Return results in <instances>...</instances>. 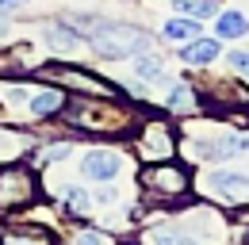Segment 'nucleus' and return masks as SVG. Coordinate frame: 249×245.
<instances>
[{
	"label": "nucleus",
	"instance_id": "4",
	"mask_svg": "<svg viewBox=\"0 0 249 245\" xmlns=\"http://www.w3.org/2000/svg\"><path fill=\"white\" fill-rule=\"evenodd\" d=\"M81 173L92 176V180H111V176L119 173V153H111V150H89V153H85V161H81Z\"/></svg>",
	"mask_w": 249,
	"mask_h": 245
},
{
	"label": "nucleus",
	"instance_id": "10",
	"mask_svg": "<svg viewBox=\"0 0 249 245\" xmlns=\"http://www.w3.org/2000/svg\"><path fill=\"white\" fill-rule=\"evenodd\" d=\"M0 245H50L46 230H8L0 234Z\"/></svg>",
	"mask_w": 249,
	"mask_h": 245
},
{
	"label": "nucleus",
	"instance_id": "3",
	"mask_svg": "<svg viewBox=\"0 0 249 245\" xmlns=\"http://www.w3.org/2000/svg\"><path fill=\"white\" fill-rule=\"evenodd\" d=\"M142 180L150 184L154 192H161V195H177V192H184V169H177V165H154V169H146L142 173Z\"/></svg>",
	"mask_w": 249,
	"mask_h": 245
},
{
	"label": "nucleus",
	"instance_id": "15",
	"mask_svg": "<svg viewBox=\"0 0 249 245\" xmlns=\"http://www.w3.org/2000/svg\"><path fill=\"white\" fill-rule=\"evenodd\" d=\"M134 73H138L142 81H150V85H157V81H161V58H150V54H142V58H134Z\"/></svg>",
	"mask_w": 249,
	"mask_h": 245
},
{
	"label": "nucleus",
	"instance_id": "5",
	"mask_svg": "<svg viewBox=\"0 0 249 245\" xmlns=\"http://www.w3.org/2000/svg\"><path fill=\"white\" fill-rule=\"evenodd\" d=\"M211 188L226 203H246L249 199V176H238V173H215L211 176Z\"/></svg>",
	"mask_w": 249,
	"mask_h": 245
},
{
	"label": "nucleus",
	"instance_id": "21",
	"mask_svg": "<svg viewBox=\"0 0 249 245\" xmlns=\"http://www.w3.org/2000/svg\"><path fill=\"white\" fill-rule=\"evenodd\" d=\"M73 245H104V238L92 234V230H85V234H77V242H73Z\"/></svg>",
	"mask_w": 249,
	"mask_h": 245
},
{
	"label": "nucleus",
	"instance_id": "8",
	"mask_svg": "<svg viewBox=\"0 0 249 245\" xmlns=\"http://www.w3.org/2000/svg\"><path fill=\"white\" fill-rule=\"evenodd\" d=\"M207 157H234V153H249V138L246 134H226V138H218L215 146H207Z\"/></svg>",
	"mask_w": 249,
	"mask_h": 245
},
{
	"label": "nucleus",
	"instance_id": "9",
	"mask_svg": "<svg viewBox=\"0 0 249 245\" xmlns=\"http://www.w3.org/2000/svg\"><path fill=\"white\" fill-rule=\"evenodd\" d=\"M215 31H218V38H242V35L249 31V23H246L242 12H222L218 23H215Z\"/></svg>",
	"mask_w": 249,
	"mask_h": 245
},
{
	"label": "nucleus",
	"instance_id": "14",
	"mask_svg": "<svg viewBox=\"0 0 249 245\" xmlns=\"http://www.w3.org/2000/svg\"><path fill=\"white\" fill-rule=\"evenodd\" d=\"M192 107H196L192 85H173V92H169V111H192Z\"/></svg>",
	"mask_w": 249,
	"mask_h": 245
},
{
	"label": "nucleus",
	"instance_id": "20",
	"mask_svg": "<svg viewBox=\"0 0 249 245\" xmlns=\"http://www.w3.org/2000/svg\"><path fill=\"white\" fill-rule=\"evenodd\" d=\"M230 65H234V69L249 81V54H246V50H234V54H230Z\"/></svg>",
	"mask_w": 249,
	"mask_h": 245
},
{
	"label": "nucleus",
	"instance_id": "19",
	"mask_svg": "<svg viewBox=\"0 0 249 245\" xmlns=\"http://www.w3.org/2000/svg\"><path fill=\"white\" fill-rule=\"evenodd\" d=\"M65 199H69V207H73V211H81V214L92 211V195H89L85 188H65Z\"/></svg>",
	"mask_w": 249,
	"mask_h": 245
},
{
	"label": "nucleus",
	"instance_id": "2",
	"mask_svg": "<svg viewBox=\"0 0 249 245\" xmlns=\"http://www.w3.org/2000/svg\"><path fill=\"white\" fill-rule=\"evenodd\" d=\"M35 199V176L27 165H4L0 169V211L23 207Z\"/></svg>",
	"mask_w": 249,
	"mask_h": 245
},
{
	"label": "nucleus",
	"instance_id": "1",
	"mask_svg": "<svg viewBox=\"0 0 249 245\" xmlns=\"http://www.w3.org/2000/svg\"><path fill=\"white\" fill-rule=\"evenodd\" d=\"M89 42L100 58H126V54H142L150 46V35L138 27H123V23H96Z\"/></svg>",
	"mask_w": 249,
	"mask_h": 245
},
{
	"label": "nucleus",
	"instance_id": "6",
	"mask_svg": "<svg viewBox=\"0 0 249 245\" xmlns=\"http://www.w3.org/2000/svg\"><path fill=\"white\" fill-rule=\"evenodd\" d=\"M180 54H184L188 65H207V61H215L222 54V46H218V38H192Z\"/></svg>",
	"mask_w": 249,
	"mask_h": 245
},
{
	"label": "nucleus",
	"instance_id": "17",
	"mask_svg": "<svg viewBox=\"0 0 249 245\" xmlns=\"http://www.w3.org/2000/svg\"><path fill=\"white\" fill-rule=\"evenodd\" d=\"M46 38H50V46H54L58 54H73V50H77V35H69V31H62V27H50Z\"/></svg>",
	"mask_w": 249,
	"mask_h": 245
},
{
	"label": "nucleus",
	"instance_id": "7",
	"mask_svg": "<svg viewBox=\"0 0 249 245\" xmlns=\"http://www.w3.org/2000/svg\"><path fill=\"white\" fill-rule=\"evenodd\" d=\"M58 73V81L65 85H73V88H85V92H104V96H111V85H104V81H96V77H85V73H77V69H54Z\"/></svg>",
	"mask_w": 249,
	"mask_h": 245
},
{
	"label": "nucleus",
	"instance_id": "18",
	"mask_svg": "<svg viewBox=\"0 0 249 245\" xmlns=\"http://www.w3.org/2000/svg\"><path fill=\"white\" fill-rule=\"evenodd\" d=\"M150 245H196L192 238H184V234H177V230H150V238H146Z\"/></svg>",
	"mask_w": 249,
	"mask_h": 245
},
{
	"label": "nucleus",
	"instance_id": "22",
	"mask_svg": "<svg viewBox=\"0 0 249 245\" xmlns=\"http://www.w3.org/2000/svg\"><path fill=\"white\" fill-rule=\"evenodd\" d=\"M19 4H23V0H0V16H4V12H12V8H19Z\"/></svg>",
	"mask_w": 249,
	"mask_h": 245
},
{
	"label": "nucleus",
	"instance_id": "16",
	"mask_svg": "<svg viewBox=\"0 0 249 245\" xmlns=\"http://www.w3.org/2000/svg\"><path fill=\"white\" fill-rule=\"evenodd\" d=\"M146 150H150V153H157V157H165V153L173 150V142H169L165 126H150V130H146Z\"/></svg>",
	"mask_w": 249,
	"mask_h": 245
},
{
	"label": "nucleus",
	"instance_id": "12",
	"mask_svg": "<svg viewBox=\"0 0 249 245\" xmlns=\"http://www.w3.org/2000/svg\"><path fill=\"white\" fill-rule=\"evenodd\" d=\"M62 104H65L62 92L46 88V92H38V96L31 100V115H50V111H62Z\"/></svg>",
	"mask_w": 249,
	"mask_h": 245
},
{
	"label": "nucleus",
	"instance_id": "13",
	"mask_svg": "<svg viewBox=\"0 0 249 245\" xmlns=\"http://www.w3.org/2000/svg\"><path fill=\"white\" fill-rule=\"evenodd\" d=\"M173 8H177L180 16H192V19L215 16V4H211V0H173Z\"/></svg>",
	"mask_w": 249,
	"mask_h": 245
},
{
	"label": "nucleus",
	"instance_id": "11",
	"mask_svg": "<svg viewBox=\"0 0 249 245\" xmlns=\"http://www.w3.org/2000/svg\"><path fill=\"white\" fill-rule=\"evenodd\" d=\"M165 35H169L173 42H192V38H199V23H196V19H169V23H165Z\"/></svg>",
	"mask_w": 249,
	"mask_h": 245
}]
</instances>
